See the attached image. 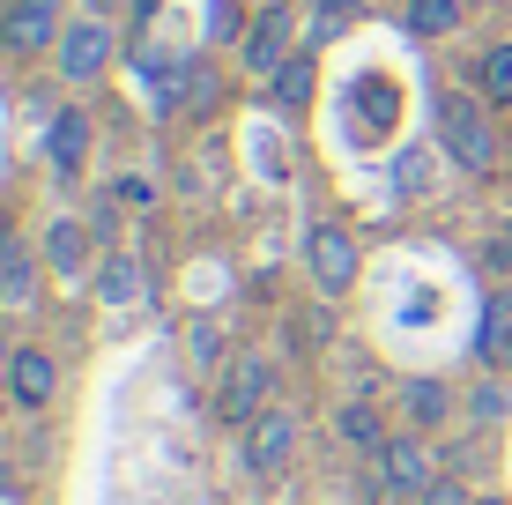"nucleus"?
I'll use <instances>...</instances> for the list:
<instances>
[{"label": "nucleus", "instance_id": "obj_22", "mask_svg": "<svg viewBox=\"0 0 512 505\" xmlns=\"http://www.w3.org/2000/svg\"><path fill=\"white\" fill-rule=\"evenodd\" d=\"M423 505H468V491H453V483H431V491H423Z\"/></svg>", "mask_w": 512, "mask_h": 505}, {"label": "nucleus", "instance_id": "obj_11", "mask_svg": "<svg viewBox=\"0 0 512 505\" xmlns=\"http://www.w3.org/2000/svg\"><path fill=\"white\" fill-rule=\"evenodd\" d=\"M97 298H104V305L141 298V260H134V253H112V260L97 268Z\"/></svg>", "mask_w": 512, "mask_h": 505}, {"label": "nucleus", "instance_id": "obj_10", "mask_svg": "<svg viewBox=\"0 0 512 505\" xmlns=\"http://www.w3.org/2000/svg\"><path fill=\"white\" fill-rule=\"evenodd\" d=\"M45 253H52V268H60V275H82V260H90V231H82L75 216H60L45 231Z\"/></svg>", "mask_w": 512, "mask_h": 505}, {"label": "nucleus", "instance_id": "obj_4", "mask_svg": "<svg viewBox=\"0 0 512 505\" xmlns=\"http://www.w3.org/2000/svg\"><path fill=\"white\" fill-rule=\"evenodd\" d=\"M104 67H112V30L97 23H75V30H60V82H97Z\"/></svg>", "mask_w": 512, "mask_h": 505}, {"label": "nucleus", "instance_id": "obj_17", "mask_svg": "<svg viewBox=\"0 0 512 505\" xmlns=\"http://www.w3.org/2000/svg\"><path fill=\"white\" fill-rule=\"evenodd\" d=\"M483 90L512 112V45H490V52H483Z\"/></svg>", "mask_w": 512, "mask_h": 505}, {"label": "nucleus", "instance_id": "obj_21", "mask_svg": "<svg viewBox=\"0 0 512 505\" xmlns=\"http://www.w3.org/2000/svg\"><path fill=\"white\" fill-rule=\"evenodd\" d=\"M364 8H372V0H320L327 23H342V15H364Z\"/></svg>", "mask_w": 512, "mask_h": 505}, {"label": "nucleus", "instance_id": "obj_24", "mask_svg": "<svg viewBox=\"0 0 512 505\" xmlns=\"http://www.w3.org/2000/svg\"><path fill=\"white\" fill-rule=\"evenodd\" d=\"M505 364H512V327H505Z\"/></svg>", "mask_w": 512, "mask_h": 505}, {"label": "nucleus", "instance_id": "obj_23", "mask_svg": "<svg viewBox=\"0 0 512 505\" xmlns=\"http://www.w3.org/2000/svg\"><path fill=\"white\" fill-rule=\"evenodd\" d=\"M505 268H512V216H505Z\"/></svg>", "mask_w": 512, "mask_h": 505}, {"label": "nucleus", "instance_id": "obj_9", "mask_svg": "<svg viewBox=\"0 0 512 505\" xmlns=\"http://www.w3.org/2000/svg\"><path fill=\"white\" fill-rule=\"evenodd\" d=\"M290 446H297V424L282 409H268L253 424V468H282V461H290Z\"/></svg>", "mask_w": 512, "mask_h": 505}, {"label": "nucleus", "instance_id": "obj_13", "mask_svg": "<svg viewBox=\"0 0 512 505\" xmlns=\"http://www.w3.org/2000/svg\"><path fill=\"white\" fill-rule=\"evenodd\" d=\"M401 402H409V416H416V431L446 424V387H438V379H409V394H401Z\"/></svg>", "mask_w": 512, "mask_h": 505}, {"label": "nucleus", "instance_id": "obj_6", "mask_svg": "<svg viewBox=\"0 0 512 505\" xmlns=\"http://www.w3.org/2000/svg\"><path fill=\"white\" fill-rule=\"evenodd\" d=\"M379 483L401 498H423L431 491V454H423V439H386L379 446Z\"/></svg>", "mask_w": 512, "mask_h": 505}, {"label": "nucleus", "instance_id": "obj_15", "mask_svg": "<svg viewBox=\"0 0 512 505\" xmlns=\"http://www.w3.org/2000/svg\"><path fill=\"white\" fill-rule=\"evenodd\" d=\"M0 290H8V298H30V253H23V238H8V231H0Z\"/></svg>", "mask_w": 512, "mask_h": 505}, {"label": "nucleus", "instance_id": "obj_3", "mask_svg": "<svg viewBox=\"0 0 512 505\" xmlns=\"http://www.w3.org/2000/svg\"><path fill=\"white\" fill-rule=\"evenodd\" d=\"M0 45H8V52L60 45V0H8V15H0Z\"/></svg>", "mask_w": 512, "mask_h": 505}, {"label": "nucleus", "instance_id": "obj_1", "mask_svg": "<svg viewBox=\"0 0 512 505\" xmlns=\"http://www.w3.org/2000/svg\"><path fill=\"white\" fill-rule=\"evenodd\" d=\"M438 142H446V156H453L461 171H475V179H483V171H498V127H490V112H483L468 90H446V97H438Z\"/></svg>", "mask_w": 512, "mask_h": 505}, {"label": "nucleus", "instance_id": "obj_5", "mask_svg": "<svg viewBox=\"0 0 512 505\" xmlns=\"http://www.w3.org/2000/svg\"><path fill=\"white\" fill-rule=\"evenodd\" d=\"M231 424H260L268 416V364L260 357H238L231 372H223V402H216Z\"/></svg>", "mask_w": 512, "mask_h": 505}, {"label": "nucleus", "instance_id": "obj_20", "mask_svg": "<svg viewBox=\"0 0 512 505\" xmlns=\"http://www.w3.org/2000/svg\"><path fill=\"white\" fill-rule=\"evenodd\" d=\"M238 30V0H216V8H208V38H231Z\"/></svg>", "mask_w": 512, "mask_h": 505}, {"label": "nucleus", "instance_id": "obj_16", "mask_svg": "<svg viewBox=\"0 0 512 505\" xmlns=\"http://www.w3.org/2000/svg\"><path fill=\"white\" fill-rule=\"evenodd\" d=\"M305 97H312V60H290L275 75V104L282 112H305Z\"/></svg>", "mask_w": 512, "mask_h": 505}, {"label": "nucleus", "instance_id": "obj_8", "mask_svg": "<svg viewBox=\"0 0 512 505\" xmlns=\"http://www.w3.org/2000/svg\"><path fill=\"white\" fill-rule=\"evenodd\" d=\"M8 387H15V402H23V409H45L52 387H60V364H52L45 350H15L8 357Z\"/></svg>", "mask_w": 512, "mask_h": 505}, {"label": "nucleus", "instance_id": "obj_7", "mask_svg": "<svg viewBox=\"0 0 512 505\" xmlns=\"http://www.w3.org/2000/svg\"><path fill=\"white\" fill-rule=\"evenodd\" d=\"M245 67H253V75H282V67H290V8H268L245 30Z\"/></svg>", "mask_w": 512, "mask_h": 505}, {"label": "nucleus", "instance_id": "obj_18", "mask_svg": "<svg viewBox=\"0 0 512 505\" xmlns=\"http://www.w3.org/2000/svg\"><path fill=\"white\" fill-rule=\"evenodd\" d=\"M342 439H349V446H372V454L386 446V439H379V416L364 409V402H349V409H342Z\"/></svg>", "mask_w": 512, "mask_h": 505}, {"label": "nucleus", "instance_id": "obj_12", "mask_svg": "<svg viewBox=\"0 0 512 505\" xmlns=\"http://www.w3.org/2000/svg\"><path fill=\"white\" fill-rule=\"evenodd\" d=\"M82 142H90V119H82V112L52 119V164H60V171H82Z\"/></svg>", "mask_w": 512, "mask_h": 505}, {"label": "nucleus", "instance_id": "obj_19", "mask_svg": "<svg viewBox=\"0 0 512 505\" xmlns=\"http://www.w3.org/2000/svg\"><path fill=\"white\" fill-rule=\"evenodd\" d=\"M186 350H193V364L208 372V364L223 357V342H216V327H186Z\"/></svg>", "mask_w": 512, "mask_h": 505}, {"label": "nucleus", "instance_id": "obj_25", "mask_svg": "<svg viewBox=\"0 0 512 505\" xmlns=\"http://www.w3.org/2000/svg\"><path fill=\"white\" fill-rule=\"evenodd\" d=\"M483 505H498V498H483Z\"/></svg>", "mask_w": 512, "mask_h": 505}, {"label": "nucleus", "instance_id": "obj_2", "mask_svg": "<svg viewBox=\"0 0 512 505\" xmlns=\"http://www.w3.org/2000/svg\"><path fill=\"white\" fill-rule=\"evenodd\" d=\"M305 268H312V283H320L327 298H342V290L357 283V238L334 231V223H320V231L305 238Z\"/></svg>", "mask_w": 512, "mask_h": 505}, {"label": "nucleus", "instance_id": "obj_14", "mask_svg": "<svg viewBox=\"0 0 512 505\" xmlns=\"http://www.w3.org/2000/svg\"><path fill=\"white\" fill-rule=\"evenodd\" d=\"M453 23H461V0H416V8H409V30H416V38H446Z\"/></svg>", "mask_w": 512, "mask_h": 505}]
</instances>
